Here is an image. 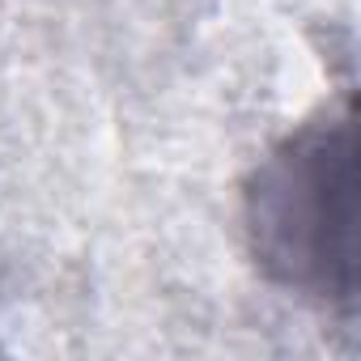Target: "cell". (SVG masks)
<instances>
[{"label":"cell","instance_id":"obj_1","mask_svg":"<svg viewBox=\"0 0 361 361\" xmlns=\"http://www.w3.org/2000/svg\"><path fill=\"white\" fill-rule=\"evenodd\" d=\"M255 268L327 310H357V111L353 98L281 136L243 183Z\"/></svg>","mask_w":361,"mask_h":361}]
</instances>
